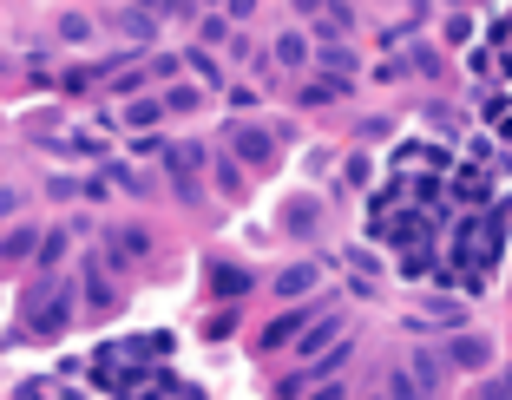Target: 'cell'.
I'll list each match as a JSON object with an SVG mask.
<instances>
[{
	"instance_id": "obj_1",
	"label": "cell",
	"mask_w": 512,
	"mask_h": 400,
	"mask_svg": "<svg viewBox=\"0 0 512 400\" xmlns=\"http://www.w3.org/2000/svg\"><path fill=\"white\" fill-rule=\"evenodd\" d=\"M27 309H33V335H60V328L73 322V296H66V282H53V296L40 289Z\"/></svg>"
},
{
	"instance_id": "obj_2",
	"label": "cell",
	"mask_w": 512,
	"mask_h": 400,
	"mask_svg": "<svg viewBox=\"0 0 512 400\" xmlns=\"http://www.w3.org/2000/svg\"><path fill=\"white\" fill-rule=\"evenodd\" d=\"M230 158H243V164H270V158H276V138L263 132V125H230Z\"/></svg>"
},
{
	"instance_id": "obj_3",
	"label": "cell",
	"mask_w": 512,
	"mask_h": 400,
	"mask_svg": "<svg viewBox=\"0 0 512 400\" xmlns=\"http://www.w3.org/2000/svg\"><path fill=\"white\" fill-rule=\"evenodd\" d=\"M106 256H112V263H145V256H151V230H145V223H125V230H112Z\"/></svg>"
},
{
	"instance_id": "obj_4",
	"label": "cell",
	"mask_w": 512,
	"mask_h": 400,
	"mask_svg": "<svg viewBox=\"0 0 512 400\" xmlns=\"http://www.w3.org/2000/svg\"><path fill=\"white\" fill-rule=\"evenodd\" d=\"M440 361H447V368H486V361H493V341L486 335H453Z\"/></svg>"
},
{
	"instance_id": "obj_5",
	"label": "cell",
	"mask_w": 512,
	"mask_h": 400,
	"mask_svg": "<svg viewBox=\"0 0 512 400\" xmlns=\"http://www.w3.org/2000/svg\"><path fill=\"white\" fill-rule=\"evenodd\" d=\"M33 250H40V230H33V223H14V230L0 237V256H7V263H27Z\"/></svg>"
},
{
	"instance_id": "obj_6",
	"label": "cell",
	"mask_w": 512,
	"mask_h": 400,
	"mask_svg": "<svg viewBox=\"0 0 512 400\" xmlns=\"http://www.w3.org/2000/svg\"><path fill=\"white\" fill-rule=\"evenodd\" d=\"M316 217H322L316 197H289V204H283V230H296V237H309V230H316Z\"/></svg>"
},
{
	"instance_id": "obj_7",
	"label": "cell",
	"mask_w": 512,
	"mask_h": 400,
	"mask_svg": "<svg viewBox=\"0 0 512 400\" xmlns=\"http://www.w3.org/2000/svg\"><path fill=\"white\" fill-rule=\"evenodd\" d=\"M86 309L92 315H112V309H119V296L106 289V269H99V263H86Z\"/></svg>"
},
{
	"instance_id": "obj_8",
	"label": "cell",
	"mask_w": 512,
	"mask_h": 400,
	"mask_svg": "<svg viewBox=\"0 0 512 400\" xmlns=\"http://www.w3.org/2000/svg\"><path fill=\"white\" fill-rule=\"evenodd\" d=\"M309 322H316V309H296V315H283V322H270V328H263V348H283V341H296Z\"/></svg>"
},
{
	"instance_id": "obj_9",
	"label": "cell",
	"mask_w": 512,
	"mask_h": 400,
	"mask_svg": "<svg viewBox=\"0 0 512 400\" xmlns=\"http://www.w3.org/2000/svg\"><path fill=\"white\" fill-rule=\"evenodd\" d=\"M316 276H322V269L316 263H296V269H283V276H276V296H309V289H316Z\"/></svg>"
},
{
	"instance_id": "obj_10",
	"label": "cell",
	"mask_w": 512,
	"mask_h": 400,
	"mask_svg": "<svg viewBox=\"0 0 512 400\" xmlns=\"http://www.w3.org/2000/svg\"><path fill=\"white\" fill-rule=\"evenodd\" d=\"M322 79H329L335 92H348V79H355V60H348V46L335 53V46H322Z\"/></svg>"
},
{
	"instance_id": "obj_11",
	"label": "cell",
	"mask_w": 512,
	"mask_h": 400,
	"mask_svg": "<svg viewBox=\"0 0 512 400\" xmlns=\"http://www.w3.org/2000/svg\"><path fill=\"white\" fill-rule=\"evenodd\" d=\"M329 335H335V315H316V322L296 335V355H322V348H329Z\"/></svg>"
},
{
	"instance_id": "obj_12",
	"label": "cell",
	"mask_w": 512,
	"mask_h": 400,
	"mask_svg": "<svg viewBox=\"0 0 512 400\" xmlns=\"http://www.w3.org/2000/svg\"><path fill=\"white\" fill-rule=\"evenodd\" d=\"M211 289H217V296H243V289H250V269H237V263H211Z\"/></svg>"
},
{
	"instance_id": "obj_13",
	"label": "cell",
	"mask_w": 512,
	"mask_h": 400,
	"mask_svg": "<svg viewBox=\"0 0 512 400\" xmlns=\"http://www.w3.org/2000/svg\"><path fill=\"white\" fill-rule=\"evenodd\" d=\"M407 374H414V387H421V394H440V381H447V361H440V355H421Z\"/></svg>"
},
{
	"instance_id": "obj_14",
	"label": "cell",
	"mask_w": 512,
	"mask_h": 400,
	"mask_svg": "<svg viewBox=\"0 0 512 400\" xmlns=\"http://www.w3.org/2000/svg\"><path fill=\"white\" fill-rule=\"evenodd\" d=\"M66 237H73V230H40V250H33V263H40V269L66 263Z\"/></svg>"
},
{
	"instance_id": "obj_15",
	"label": "cell",
	"mask_w": 512,
	"mask_h": 400,
	"mask_svg": "<svg viewBox=\"0 0 512 400\" xmlns=\"http://www.w3.org/2000/svg\"><path fill=\"white\" fill-rule=\"evenodd\" d=\"M276 66H289V73L309 66V40H302V33H283V40H276Z\"/></svg>"
},
{
	"instance_id": "obj_16",
	"label": "cell",
	"mask_w": 512,
	"mask_h": 400,
	"mask_svg": "<svg viewBox=\"0 0 512 400\" xmlns=\"http://www.w3.org/2000/svg\"><path fill=\"white\" fill-rule=\"evenodd\" d=\"M60 40H66V46H86V40H92V20H86V14H60Z\"/></svg>"
},
{
	"instance_id": "obj_17",
	"label": "cell",
	"mask_w": 512,
	"mask_h": 400,
	"mask_svg": "<svg viewBox=\"0 0 512 400\" xmlns=\"http://www.w3.org/2000/svg\"><path fill=\"white\" fill-rule=\"evenodd\" d=\"M388 400H427V394L414 387V374H407V368H394L388 374Z\"/></svg>"
},
{
	"instance_id": "obj_18",
	"label": "cell",
	"mask_w": 512,
	"mask_h": 400,
	"mask_svg": "<svg viewBox=\"0 0 512 400\" xmlns=\"http://www.w3.org/2000/svg\"><path fill=\"white\" fill-rule=\"evenodd\" d=\"M125 119H132V125H158V119H165V99H138V105H125Z\"/></svg>"
},
{
	"instance_id": "obj_19",
	"label": "cell",
	"mask_w": 512,
	"mask_h": 400,
	"mask_svg": "<svg viewBox=\"0 0 512 400\" xmlns=\"http://www.w3.org/2000/svg\"><path fill=\"white\" fill-rule=\"evenodd\" d=\"M197 40H204V46L230 40V20H224V14H204V20H197Z\"/></svg>"
},
{
	"instance_id": "obj_20",
	"label": "cell",
	"mask_w": 512,
	"mask_h": 400,
	"mask_svg": "<svg viewBox=\"0 0 512 400\" xmlns=\"http://www.w3.org/2000/svg\"><path fill=\"white\" fill-rule=\"evenodd\" d=\"M217 184H224V191H230V197H237V191H243V171H237V158H217Z\"/></svg>"
},
{
	"instance_id": "obj_21",
	"label": "cell",
	"mask_w": 512,
	"mask_h": 400,
	"mask_svg": "<svg viewBox=\"0 0 512 400\" xmlns=\"http://www.w3.org/2000/svg\"><path fill=\"white\" fill-rule=\"evenodd\" d=\"M335 33H348V7H335V14L322 20V27H316V40H335Z\"/></svg>"
},
{
	"instance_id": "obj_22",
	"label": "cell",
	"mask_w": 512,
	"mask_h": 400,
	"mask_svg": "<svg viewBox=\"0 0 512 400\" xmlns=\"http://www.w3.org/2000/svg\"><path fill=\"white\" fill-rule=\"evenodd\" d=\"M119 27L132 33V40H151V14H119Z\"/></svg>"
},
{
	"instance_id": "obj_23",
	"label": "cell",
	"mask_w": 512,
	"mask_h": 400,
	"mask_svg": "<svg viewBox=\"0 0 512 400\" xmlns=\"http://www.w3.org/2000/svg\"><path fill=\"white\" fill-rule=\"evenodd\" d=\"M473 400H512V381H486V387H480Z\"/></svg>"
},
{
	"instance_id": "obj_24",
	"label": "cell",
	"mask_w": 512,
	"mask_h": 400,
	"mask_svg": "<svg viewBox=\"0 0 512 400\" xmlns=\"http://www.w3.org/2000/svg\"><path fill=\"white\" fill-rule=\"evenodd\" d=\"M14 210H20V191H14V184H0V217H14Z\"/></svg>"
},
{
	"instance_id": "obj_25",
	"label": "cell",
	"mask_w": 512,
	"mask_h": 400,
	"mask_svg": "<svg viewBox=\"0 0 512 400\" xmlns=\"http://www.w3.org/2000/svg\"><path fill=\"white\" fill-rule=\"evenodd\" d=\"M243 14H256V0H230V20H243Z\"/></svg>"
},
{
	"instance_id": "obj_26",
	"label": "cell",
	"mask_w": 512,
	"mask_h": 400,
	"mask_svg": "<svg viewBox=\"0 0 512 400\" xmlns=\"http://www.w3.org/2000/svg\"><path fill=\"white\" fill-rule=\"evenodd\" d=\"M309 400H342V387H322V394H309Z\"/></svg>"
}]
</instances>
